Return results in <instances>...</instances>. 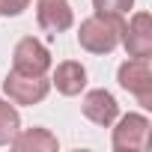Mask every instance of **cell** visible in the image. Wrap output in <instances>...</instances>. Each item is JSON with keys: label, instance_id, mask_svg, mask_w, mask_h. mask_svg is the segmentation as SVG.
Here are the masks:
<instances>
[{"label": "cell", "instance_id": "1", "mask_svg": "<svg viewBox=\"0 0 152 152\" xmlns=\"http://www.w3.org/2000/svg\"><path fill=\"white\" fill-rule=\"evenodd\" d=\"M122 15H90L81 21L78 27V45L90 54H110L119 48V39H122Z\"/></svg>", "mask_w": 152, "mask_h": 152}, {"label": "cell", "instance_id": "2", "mask_svg": "<svg viewBox=\"0 0 152 152\" xmlns=\"http://www.w3.org/2000/svg\"><path fill=\"white\" fill-rule=\"evenodd\" d=\"M116 81L122 90H128L131 96H137L140 107H152V66L149 57H128L119 72H116Z\"/></svg>", "mask_w": 152, "mask_h": 152}, {"label": "cell", "instance_id": "9", "mask_svg": "<svg viewBox=\"0 0 152 152\" xmlns=\"http://www.w3.org/2000/svg\"><path fill=\"white\" fill-rule=\"evenodd\" d=\"M51 84L57 87L60 96H81L84 87H87V69L78 63V60H63L54 72Z\"/></svg>", "mask_w": 152, "mask_h": 152}, {"label": "cell", "instance_id": "8", "mask_svg": "<svg viewBox=\"0 0 152 152\" xmlns=\"http://www.w3.org/2000/svg\"><path fill=\"white\" fill-rule=\"evenodd\" d=\"M81 110H84V116L90 122H96L102 128L113 125L116 116H119V104H116L113 93H107V90H90L84 96V102H81Z\"/></svg>", "mask_w": 152, "mask_h": 152}, {"label": "cell", "instance_id": "6", "mask_svg": "<svg viewBox=\"0 0 152 152\" xmlns=\"http://www.w3.org/2000/svg\"><path fill=\"white\" fill-rule=\"evenodd\" d=\"M119 45L125 48L128 57H152V15L149 12H134L131 21L122 24Z\"/></svg>", "mask_w": 152, "mask_h": 152}, {"label": "cell", "instance_id": "7", "mask_svg": "<svg viewBox=\"0 0 152 152\" xmlns=\"http://www.w3.org/2000/svg\"><path fill=\"white\" fill-rule=\"evenodd\" d=\"M36 21L45 33H66L75 24L69 0H36Z\"/></svg>", "mask_w": 152, "mask_h": 152}, {"label": "cell", "instance_id": "10", "mask_svg": "<svg viewBox=\"0 0 152 152\" xmlns=\"http://www.w3.org/2000/svg\"><path fill=\"white\" fill-rule=\"evenodd\" d=\"M15 152H57L60 149V140L42 128V125H33V128H18V134L12 137L9 143Z\"/></svg>", "mask_w": 152, "mask_h": 152}, {"label": "cell", "instance_id": "11", "mask_svg": "<svg viewBox=\"0 0 152 152\" xmlns=\"http://www.w3.org/2000/svg\"><path fill=\"white\" fill-rule=\"evenodd\" d=\"M18 128H21V113L15 110V104L0 99V146H9Z\"/></svg>", "mask_w": 152, "mask_h": 152}, {"label": "cell", "instance_id": "12", "mask_svg": "<svg viewBox=\"0 0 152 152\" xmlns=\"http://www.w3.org/2000/svg\"><path fill=\"white\" fill-rule=\"evenodd\" d=\"M134 0H93V9L102 15H128Z\"/></svg>", "mask_w": 152, "mask_h": 152}, {"label": "cell", "instance_id": "13", "mask_svg": "<svg viewBox=\"0 0 152 152\" xmlns=\"http://www.w3.org/2000/svg\"><path fill=\"white\" fill-rule=\"evenodd\" d=\"M27 6H30V0H0V15H6V18H18Z\"/></svg>", "mask_w": 152, "mask_h": 152}, {"label": "cell", "instance_id": "5", "mask_svg": "<svg viewBox=\"0 0 152 152\" xmlns=\"http://www.w3.org/2000/svg\"><path fill=\"white\" fill-rule=\"evenodd\" d=\"M12 69L21 72V75H48L51 69V51L45 42L33 39V36H24L18 39L15 51H12Z\"/></svg>", "mask_w": 152, "mask_h": 152}, {"label": "cell", "instance_id": "4", "mask_svg": "<svg viewBox=\"0 0 152 152\" xmlns=\"http://www.w3.org/2000/svg\"><path fill=\"white\" fill-rule=\"evenodd\" d=\"M149 131H152V122L143 113H125L119 116L110 143L116 152H143L149 146Z\"/></svg>", "mask_w": 152, "mask_h": 152}, {"label": "cell", "instance_id": "3", "mask_svg": "<svg viewBox=\"0 0 152 152\" xmlns=\"http://www.w3.org/2000/svg\"><path fill=\"white\" fill-rule=\"evenodd\" d=\"M3 93L9 96L12 104H39L51 93V81L45 75H21V72L9 69L6 81H3Z\"/></svg>", "mask_w": 152, "mask_h": 152}]
</instances>
